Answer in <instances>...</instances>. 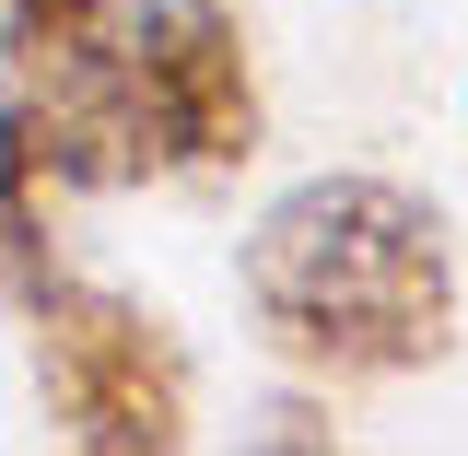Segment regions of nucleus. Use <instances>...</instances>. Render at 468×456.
<instances>
[{"label": "nucleus", "instance_id": "nucleus-3", "mask_svg": "<svg viewBox=\"0 0 468 456\" xmlns=\"http://www.w3.org/2000/svg\"><path fill=\"white\" fill-rule=\"evenodd\" d=\"M24 316H36V387H48L58 445H82V456H176L187 445V351L141 292L58 270Z\"/></svg>", "mask_w": 468, "mask_h": 456}, {"label": "nucleus", "instance_id": "nucleus-6", "mask_svg": "<svg viewBox=\"0 0 468 456\" xmlns=\"http://www.w3.org/2000/svg\"><path fill=\"white\" fill-rule=\"evenodd\" d=\"M258 445H340V421H328V409H304V398H282L270 421H258Z\"/></svg>", "mask_w": 468, "mask_h": 456}, {"label": "nucleus", "instance_id": "nucleus-4", "mask_svg": "<svg viewBox=\"0 0 468 456\" xmlns=\"http://www.w3.org/2000/svg\"><path fill=\"white\" fill-rule=\"evenodd\" d=\"M258 48L223 0H153L141 12V141L153 175H234L258 164Z\"/></svg>", "mask_w": 468, "mask_h": 456}, {"label": "nucleus", "instance_id": "nucleus-2", "mask_svg": "<svg viewBox=\"0 0 468 456\" xmlns=\"http://www.w3.org/2000/svg\"><path fill=\"white\" fill-rule=\"evenodd\" d=\"M141 12L153 0H0V117L58 187H153Z\"/></svg>", "mask_w": 468, "mask_h": 456}, {"label": "nucleus", "instance_id": "nucleus-1", "mask_svg": "<svg viewBox=\"0 0 468 456\" xmlns=\"http://www.w3.org/2000/svg\"><path fill=\"white\" fill-rule=\"evenodd\" d=\"M246 316L292 375L399 387L457 351V234L399 175H304L246 223Z\"/></svg>", "mask_w": 468, "mask_h": 456}, {"label": "nucleus", "instance_id": "nucleus-5", "mask_svg": "<svg viewBox=\"0 0 468 456\" xmlns=\"http://www.w3.org/2000/svg\"><path fill=\"white\" fill-rule=\"evenodd\" d=\"M48 211H58V175L36 164V141L0 117V292H12V304H36V292L58 281V223Z\"/></svg>", "mask_w": 468, "mask_h": 456}]
</instances>
